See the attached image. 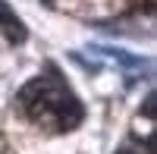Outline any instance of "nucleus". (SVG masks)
Here are the masks:
<instances>
[{
  "label": "nucleus",
  "mask_w": 157,
  "mask_h": 154,
  "mask_svg": "<svg viewBox=\"0 0 157 154\" xmlns=\"http://www.w3.org/2000/svg\"><path fill=\"white\" fill-rule=\"evenodd\" d=\"M19 107L29 113L35 123L41 126H50L54 132H66V129H75L82 123V104L75 101V94L69 91V85L57 79V72L50 75H41L22 88L19 94Z\"/></svg>",
  "instance_id": "f257e3e1"
},
{
  "label": "nucleus",
  "mask_w": 157,
  "mask_h": 154,
  "mask_svg": "<svg viewBox=\"0 0 157 154\" xmlns=\"http://www.w3.org/2000/svg\"><path fill=\"white\" fill-rule=\"evenodd\" d=\"M91 54L94 57H107V60H113V63H120V66L129 72V82L135 79V75L141 72V69H151L141 57H135V54H126V50H120V47H107V44H94L91 47Z\"/></svg>",
  "instance_id": "f03ea898"
},
{
  "label": "nucleus",
  "mask_w": 157,
  "mask_h": 154,
  "mask_svg": "<svg viewBox=\"0 0 157 154\" xmlns=\"http://www.w3.org/2000/svg\"><path fill=\"white\" fill-rule=\"evenodd\" d=\"M0 29L6 32V38H10L13 44H16V41H25V29H22L19 16H16V13H13V10L3 3V0H0Z\"/></svg>",
  "instance_id": "7ed1b4c3"
},
{
  "label": "nucleus",
  "mask_w": 157,
  "mask_h": 154,
  "mask_svg": "<svg viewBox=\"0 0 157 154\" xmlns=\"http://www.w3.org/2000/svg\"><path fill=\"white\" fill-rule=\"evenodd\" d=\"M72 63H78V66H82L88 75H98L101 66H104L101 60H91V57H85V54H78V50H72Z\"/></svg>",
  "instance_id": "20e7f679"
},
{
  "label": "nucleus",
  "mask_w": 157,
  "mask_h": 154,
  "mask_svg": "<svg viewBox=\"0 0 157 154\" xmlns=\"http://www.w3.org/2000/svg\"><path fill=\"white\" fill-rule=\"evenodd\" d=\"M120 154H132V151H120Z\"/></svg>",
  "instance_id": "39448f33"
},
{
  "label": "nucleus",
  "mask_w": 157,
  "mask_h": 154,
  "mask_svg": "<svg viewBox=\"0 0 157 154\" xmlns=\"http://www.w3.org/2000/svg\"><path fill=\"white\" fill-rule=\"evenodd\" d=\"M44 3H50V0H44Z\"/></svg>",
  "instance_id": "423d86ee"
}]
</instances>
